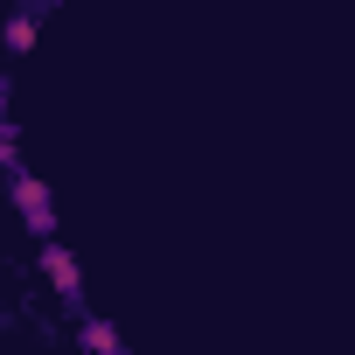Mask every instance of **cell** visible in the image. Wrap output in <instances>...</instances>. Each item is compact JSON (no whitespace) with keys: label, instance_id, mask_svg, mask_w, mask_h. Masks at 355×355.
Masks as SVG:
<instances>
[{"label":"cell","instance_id":"obj_1","mask_svg":"<svg viewBox=\"0 0 355 355\" xmlns=\"http://www.w3.org/2000/svg\"><path fill=\"white\" fill-rule=\"evenodd\" d=\"M15 202H21V216H28V230H35V237H56V209H49V189L35 182V174H21V167H15Z\"/></svg>","mask_w":355,"mask_h":355},{"label":"cell","instance_id":"obj_2","mask_svg":"<svg viewBox=\"0 0 355 355\" xmlns=\"http://www.w3.org/2000/svg\"><path fill=\"white\" fill-rule=\"evenodd\" d=\"M42 265H49V279H56V293H70V300H77V258H70L63 244H49V251H42Z\"/></svg>","mask_w":355,"mask_h":355},{"label":"cell","instance_id":"obj_3","mask_svg":"<svg viewBox=\"0 0 355 355\" xmlns=\"http://www.w3.org/2000/svg\"><path fill=\"white\" fill-rule=\"evenodd\" d=\"M84 348H98V355H125L119 334H112V320H84Z\"/></svg>","mask_w":355,"mask_h":355},{"label":"cell","instance_id":"obj_4","mask_svg":"<svg viewBox=\"0 0 355 355\" xmlns=\"http://www.w3.org/2000/svg\"><path fill=\"white\" fill-rule=\"evenodd\" d=\"M35 21H42V15H15V28H8V49H28V35H35Z\"/></svg>","mask_w":355,"mask_h":355}]
</instances>
